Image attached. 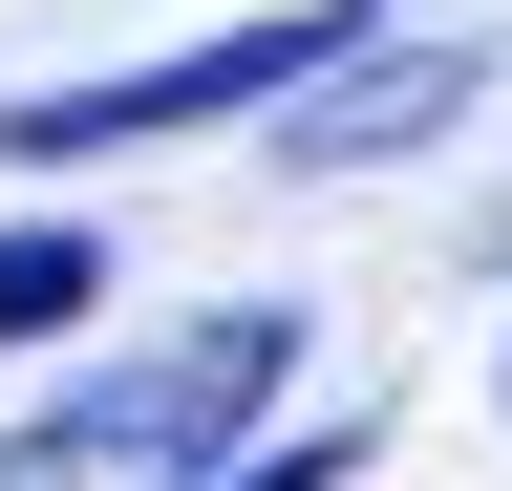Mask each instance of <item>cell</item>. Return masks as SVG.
Wrapping results in <instances>:
<instances>
[{
	"mask_svg": "<svg viewBox=\"0 0 512 491\" xmlns=\"http://www.w3.org/2000/svg\"><path fill=\"white\" fill-rule=\"evenodd\" d=\"M299 385V299H214V321H150L107 385H64L43 427H0V491H235L256 427Z\"/></svg>",
	"mask_w": 512,
	"mask_h": 491,
	"instance_id": "1",
	"label": "cell"
},
{
	"mask_svg": "<svg viewBox=\"0 0 512 491\" xmlns=\"http://www.w3.org/2000/svg\"><path fill=\"white\" fill-rule=\"evenodd\" d=\"M384 43V0H278V22L192 43V65H128V86H22L0 107V150L22 171H86V150H171V129H235V107H320Z\"/></svg>",
	"mask_w": 512,
	"mask_h": 491,
	"instance_id": "2",
	"label": "cell"
},
{
	"mask_svg": "<svg viewBox=\"0 0 512 491\" xmlns=\"http://www.w3.org/2000/svg\"><path fill=\"white\" fill-rule=\"evenodd\" d=\"M448 107H491V43H406V22H384L320 107H278V171H384V150H427Z\"/></svg>",
	"mask_w": 512,
	"mask_h": 491,
	"instance_id": "3",
	"label": "cell"
},
{
	"mask_svg": "<svg viewBox=\"0 0 512 491\" xmlns=\"http://www.w3.org/2000/svg\"><path fill=\"white\" fill-rule=\"evenodd\" d=\"M107 278H128V257H107L86 214H22V235H0V342H64V321H107Z\"/></svg>",
	"mask_w": 512,
	"mask_h": 491,
	"instance_id": "4",
	"label": "cell"
},
{
	"mask_svg": "<svg viewBox=\"0 0 512 491\" xmlns=\"http://www.w3.org/2000/svg\"><path fill=\"white\" fill-rule=\"evenodd\" d=\"M491 406H512V342H491Z\"/></svg>",
	"mask_w": 512,
	"mask_h": 491,
	"instance_id": "5",
	"label": "cell"
}]
</instances>
